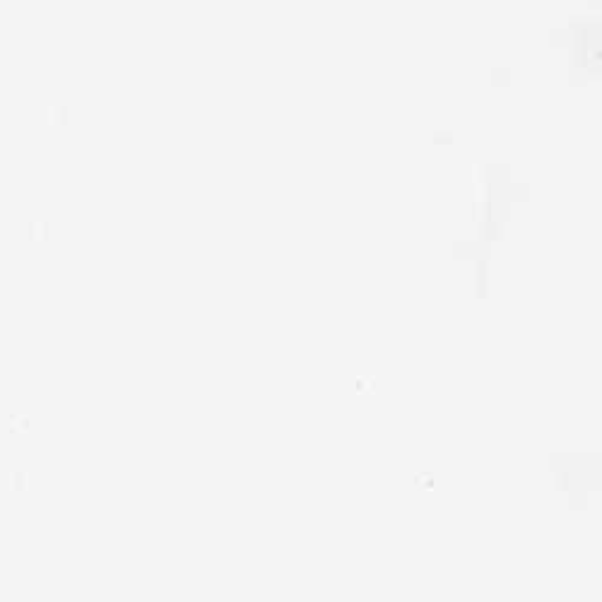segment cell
<instances>
[{
    "instance_id": "cell-1",
    "label": "cell",
    "mask_w": 602,
    "mask_h": 602,
    "mask_svg": "<svg viewBox=\"0 0 602 602\" xmlns=\"http://www.w3.org/2000/svg\"><path fill=\"white\" fill-rule=\"evenodd\" d=\"M475 263V284H472V292H475L477 299H487L489 294V258H477L472 260Z\"/></svg>"
}]
</instances>
